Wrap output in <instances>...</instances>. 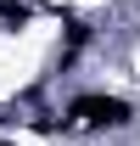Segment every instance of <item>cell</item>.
Segmentation results:
<instances>
[{
	"label": "cell",
	"mask_w": 140,
	"mask_h": 146,
	"mask_svg": "<svg viewBox=\"0 0 140 146\" xmlns=\"http://www.w3.org/2000/svg\"><path fill=\"white\" fill-rule=\"evenodd\" d=\"M135 118V107L123 96H73L67 101V124H84V129H118Z\"/></svg>",
	"instance_id": "obj_1"
},
{
	"label": "cell",
	"mask_w": 140,
	"mask_h": 146,
	"mask_svg": "<svg viewBox=\"0 0 140 146\" xmlns=\"http://www.w3.org/2000/svg\"><path fill=\"white\" fill-rule=\"evenodd\" d=\"M84 39H90V28H84V23H67V56L79 51V45H84ZM67 56H62V62H67Z\"/></svg>",
	"instance_id": "obj_2"
},
{
	"label": "cell",
	"mask_w": 140,
	"mask_h": 146,
	"mask_svg": "<svg viewBox=\"0 0 140 146\" xmlns=\"http://www.w3.org/2000/svg\"><path fill=\"white\" fill-rule=\"evenodd\" d=\"M0 146H6V141H0Z\"/></svg>",
	"instance_id": "obj_3"
}]
</instances>
